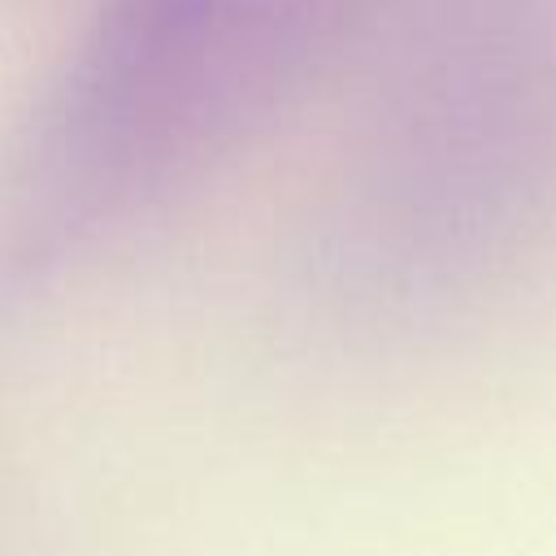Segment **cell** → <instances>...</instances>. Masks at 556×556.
Returning a JSON list of instances; mask_svg holds the SVG:
<instances>
[{"instance_id":"cell-1","label":"cell","mask_w":556,"mask_h":556,"mask_svg":"<svg viewBox=\"0 0 556 556\" xmlns=\"http://www.w3.org/2000/svg\"><path fill=\"white\" fill-rule=\"evenodd\" d=\"M374 0H109L43 100L13 182L35 265L143 213L243 143Z\"/></svg>"}]
</instances>
